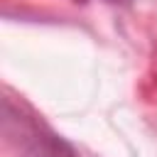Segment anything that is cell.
Returning a JSON list of instances; mask_svg holds the SVG:
<instances>
[{
  "instance_id": "6da1fadb",
  "label": "cell",
  "mask_w": 157,
  "mask_h": 157,
  "mask_svg": "<svg viewBox=\"0 0 157 157\" xmlns=\"http://www.w3.org/2000/svg\"><path fill=\"white\" fill-rule=\"evenodd\" d=\"M20 125V157H78L69 142L34 120H17Z\"/></svg>"
}]
</instances>
